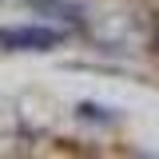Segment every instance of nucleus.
<instances>
[{
  "label": "nucleus",
  "instance_id": "nucleus-3",
  "mask_svg": "<svg viewBox=\"0 0 159 159\" xmlns=\"http://www.w3.org/2000/svg\"><path fill=\"white\" fill-rule=\"evenodd\" d=\"M107 111H111V107H103V103H80L76 107L80 119H103V123H111L116 116H107Z\"/></svg>",
  "mask_w": 159,
  "mask_h": 159
},
{
  "label": "nucleus",
  "instance_id": "nucleus-1",
  "mask_svg": "<svg viewBox=\"0 0 159 159\" xmlns=\"http://www.w3.org/2000/svg\"><path fill=\"white\" fill-rule=\"evenodd\" d=\"M64 44V28L52 24H0L4 52H56Z\"/></svg>",
  "mask_w": 159,
  "mask_h": 159
},
{
  "label": "nucleus",
  "instance_id": "nucleus-2",
  "mask_svg": "<svg viewBox=\"0 0 159 159\" xmlns=\"http://www.w3.org/2000/svg\"><path fill=\"white\" fill-rule=\"evenodd\" d=\"M28 8L36 16H48L52 24H60L64 32H80L88 24V12H84V4H76V0H28Z\"/></svg>",
  "mask_w": 159,
  "mask_h": 159
}]
</instances>
